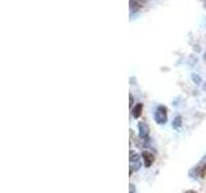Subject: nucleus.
<instances>
[{"label": "nucleus", "mask_w": 206, "mask_h": 193, "mask_svg": "<svg viewBox=\"0 0 206 193\" xmlns=\"http://www.w3.org/2000/svg\"><path fill=\"white\" fill-rule=\"evenodd\" d=\"M155 120L157 124H166L167 121V110L165 106H159L156 108V112H155Z\"/></svg>", "instance_id": "nucleus-1"}, {"label": "nucleus", "mask_w": 206, "mask_h": 193, "mask_svg": "<svg viewBox=\"0 0 206 193\" xmlns=\"http://www.w3.org/2000/svg\"><path fill=\"white\" fill-rule=\"evenodd\" d=\"M142 158H143V164H144L146 168L152 166L153 161H155V156L151 152H148V151H143L142 152Z\"/></svg>", "instance_id": "nucleus-2"}, {"label": "nucleus", "mask_w": 206, "mask_h": 193, "mask_svg": "<svg viewBox=\"0 0 206 193\" xmlns=\"http://www.w3.org/2000/svg\"><path fill=\"white\" fill-rule=\"evenodd\" d=\"M138 130H139V137L142 138V139L148 137L149 129H148V126H147L146 122H139V124H138Z\"/></svg>", "instance_id": "nucleus-3"}, {"label": "nucleus", "mask_w": 206, "mask_h": 193, "mask_svg": "<svg viewBox=\"0 0 206 193\" xmlns=\"http://www.w3.org/2000/svg\"><path fill=\"white\" fill-rule=\"evenodd\" d=\"M142 111H143V104H142V103H138V104L132 110V115H133L134 119H138V117H140V115H142Z\"/></svg>", "instance_id": "nucleus-4"}, {"label": "nucleus", "mask_w": 206, "mask_h": 193, "mask_svg": "<svg viewBox=\"0 0 206 193\" xmlns=\"http://www.w3.org/2000/svg\"><path fill=\"white\" fill-rule=\"evenodd\" d=\"M130 8L132 10H138L140 8V2L139 0H130Z\"/></svg>", "instance_id": "nucleus-5"}, {"label": "nucleus", "mask_w": 206, "mask_h": 193, "mask_svg": "<svg viewBox=\"0 0 206 193\" xmlns=\"http://www.w3.org/2000/svg\"><path fill=\"white\" fill-rule=\"evenodd\" d=\"M182 126V117L180 116H177L174 121H173V127H175V129H179Z\"/></svg>", "instance_id": "nucleus-6"}, {"label": "nucleus", "mask_w": 206, "mask_h": 193, "mask_svg": "<svg viewBox=\"0 0 206 193\" xmlns=\"http://www.w3.org/2000/svg\"><path fill=\"white\" fill-rule=\"evenodd\" d=\"M192 79L196 84H200V76H197V75H192Z\"/></svg>", "instance_id": "nucleus-7"}, {"label": "nucleus", "mask_w": 206, "mask_h": 193, "mask_svg": "<svg viewBox=\"0 0 206 193\" xmlns=\"http://www.w3.org/2000/svg\"><path fill=\"white\" fill-rule=\"evenodd\" d=\"M129 99H130V107H132V104H133V95H132V94H130Z\"/></svg>", "instance_id": "nucleus-8"}, {"label": "nucleus", "mask_w": 206, "mask_h": 193, "mask_svg": "<svg viewBox=\"0 0 206 193\" xmlns=\"http://www.w3.org/2000/svg\"><path fill=\"white\" fill-rule=\"evenodd\" d=\"M204 58H205V61H206V53H205V54H204Z\"/></svg>", "instance_id": "nucleus-9"}, {"label": "nucleus", "mask_w": 206, "mask_h": 193, "mask_svg": "<svg viewBox=\"0 0 206 193\" xmlns=\"http://www.w3.org/2000/svg\"><path fill=\"white\" fill-rule=\"evenodd\" d=\"M204 89H205V90H206V84H205V85H204Z\"/></svg>", "instance_id": "nucleus-10"}, {"label": "nucleus", "mask_w": 206, "mask_h": 193, "mask_svg": "<svg viewBox=\"0 0 206 193\" xmlns=\"http://www.w3.org/2000/svg\"><path fill=\"white\" fill-rule=\"evenodd\" d=\"M204 5H205V8H206V0H205V4H204Z\"/></svg>", "instance_id": "nucleus-11"}, {"label": "nucleus", "mask_w": 206, "mask_h": 193, "mask_svg": "<svg viewBox=\"0 0 206 193\" xmlns=\"http://www.w3.org/2000/svg\"><path fill=\"white\" fill-rule=\"evenodd\" d=\"M188 193H193V192H188Z\"/></svg>", "instance_id": "nucleus-12"}]
</instances>
